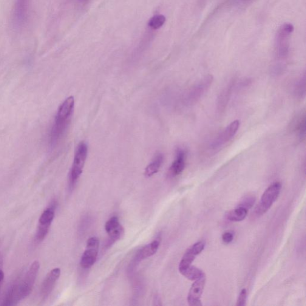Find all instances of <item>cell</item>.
I'll use <instances>...</instances> for the list:
<instances>
[{
  "label": "cell",
  "instance_id": "cell-1",
  "mask_svg": "<svg viewBox=\"0 0 306 306\" xmlns=\"http://www.w3.org/2000/svg\"><path fill=\"white\" fill-rule=\"evenodd\" d=\"M39 270V263L38 261H36L31 265L23 279L8 287L4 297L2 305L5 306L16 305L21 300L30 296L33 291Z\"/></svg>",
  "mask_w": 306,
  "mask_h": 306
},
{
  "label": "cell",
  "instance_id": "cell-2",
  "mask_svg": "<svg viewBox=\"0 0 306 306\" xmlns=\"http://www.w3.org/2000/svg\"><path fill=\"white\" fill-rule=\"evenodd\" d=\"M75 108L73 96L66 99L58 110L50 135L51 146H55L63 137L70 123Z\"/></svg>",
  "mask_w": 306,
  "mask_h": 306
},
{
  "label": "cell",
  "instance_id": "cell-3",
  "mask_svg": "<svg viewBox=\"0 0 306 306\" xmlns=\"http://www.w3.org/2000/svg\"><path fill=\"white\" fill-rule=\"evenodd\" d=\"M88 148L84 142L79 144L76 150L75 157L71 169L69 177L70 186L75 185L76 181L80 178L83 172L85 162H86Z\"/></svg>",
  "mask_w": 306,
  "mask_h": 306
},
{
  "label": "cell",
  "instance_id": "cell-4",
  "mask_svg": "<svg viewBox=\"0 0 306 306\" xmlns=\"http://www.w3.org/2000/svg\"><path fill=\"white\" fill-rule=\"evenodd\" d=\"M281 189V184L276 182L272 184L266 190L261 198L260 203L255 210L257 215H262L269 210L278 197Z\"/></svg>",
  "mask_w": 306,
  "mask_h": 306
},
{
  "label": "cell",
  "instance_id": "cell-5",
  "mask_svg": "<svg viewBox=\"0 0 306 306\" xmlns=\"http://www.w3.org/2000/svg\"><path fill=\"white\" fill-rule=\"evenodd\" d=\"M293 25L285 24L280 27L276 38L277 57L280 59L287 57L289 52V38L294 31Z\"/></svg>",
  "mask_w": 306,
  "mask_h": 306
},
{
  "label": "cell",
  "instance_id": "cell-6",
  "mask_svg": "<svg viewBox=\"0 0 306 306\" xmlns=\"http://www.w3.org/2000/svg\"><path fill=\"white\" fill-rule=\"evenodd\" d=\"M100 240L98 237H92L87 240L86 250L82 255L80 265L82 268H89L95 264L97 260Z\"/></svg>",
  "mask_w": 306,
  "mask_h": 306
},
{
  "label": "cell",
  "instance_id": "cell-7",
  "mask_svg": "<svg viewBox=\"0 0 306 306\" xmlns=\"http://www.w3.org/2000/svg\"><path fill=\"white\" fill-rule=\"evenodd\" d=\"M239 126L240 122L239 120H235L230 124L212 142L211 144V148L212 150L219 149L220 147L228 143L236 135L238 129L239 128Z\"/></svg>",
  "mask_w": 306,
  "mask_h": 306
},
{
  "label": "cell",
  "instance_id": "cell-8",
  "mask_svg": "<svg viewBox=\"0 0 306 306\" xmlns=\"http://www.w3.org/2000/svg\"><path fill=\"white\" fill-rule=\"evenodd\" d=\"M213 77L211 76H205L199 83L195 84L190 91L187 101L190 104H194L205 94L206 90L210 87Z\"/></svg>",
  "mask_w": 306,
  "mask_h": 306
},
{
  "label": "cell",
  "instance_id": "cell-9",
  "mask_svg": "<svg viewBox=\"0 0 306 306\" xmlns=\"http://www.w3.org/2000/svg\"><path fill=\"white\" fill-rule=\"evenodd\" d=\"M205 283V274L200 277L199 279L194 280L188 295V300L190 306H200L202 305L200 298L203 294Z\"/></svg>",
  "mask_w": 306,
  "mask_h": 306
},
{
  "label": "cell",
  "instance_id": "cell-10",
  "mask_svg": "<svg viewBox=\"0 0 306 306\" xmlns=\"http://www.w3.org/2000/svg\"><path fill=\"white\" fill-rule=\"evenodd\" d=\"M105 229L110 237L109 243L113 244L122 237L124 233V228L121 226L117 217H113L108 220Z\"/></svg>",
  "mask_w": 306,
  "mask_h": 306
},
{
  "label": "cell",
  "instance_id": "cell-11",
  "mask_svg": "<svg viewBox=\"0 0 306 306\" xmlns=\"http://www.w3.org/2000/svg\"><path fill=\"white\" fill-rule=\"evenodd\" d=\"M60 276L61 270L59 268L53 269L47 274L41 288V297L42 300H46L49 296Z\"/></svg>",
  "mask_w": 306,
  "mask_h": 306
},
{
  "label": "cell",
  "instance_id": "cell-12",
  "mask_svg": "<svg viewBox=\"0 0 306 306\" xmlns=\"http://www.w3.org/2000/svg\"><path fill=\"white\" fill-rule=\"evenodd\" d=\"M187 153L183 149H178L176 152V157L169 169V173L173 177L179 175L184 171L186 166Z\"/></svg>",
  "mask_w": 306,
  "mask_h": 306
},
{
  "label": "cell",
  "instance_id": "cell-13",
  "mask_svg": "<svg viewBox=\"0 0 306 306\" xmlns=\"http://www.w3.org/2000/svg\"><path fill=\"white\" fill-rule=\"evenodd\" d=\"M159 246L160 242L157 240H155L144 246L139 251L137 256H136V262H140L141 261L147 259V258L154 256L157 253Z\"/></svg>",
  "mask_w": 306,
  "mask_h": 306
},
{
  "label": "cell",
  "instance_id": "cell-14",
  "mask_svg": "<svg viewBox=\"0 0 306 306\" xmlns=\"http://www.w3.org/2000/svg\"><path fill=\"white\" fill-rule=\"evenodd\" d=\"M163 160L164 156L162 154L158 153V154H156L154 158H153L152 162L146 168L145 172H144L146 176L150 177L156 174L160 168L161 165H162Z\"/></svg>",
  "mask_w": 306,
  "mask_h": 306
},
{
  "label": "cell",
  "instance_id": "cell-15",
  "mask_svg": "<svg viewBox=\"0 0 306 306\" xmlns=\"http://www.w3.org/2000/svg\"><path fill=\"white\" fill-rule=\"evenodd\" d=\"M179 271L181 274H183L187 279L191 280V281H194V280L199 279L200 277L205 275V273H203L202 270L192 265L182 269H180Z\"/></svg>",
  "mask_w": 306,
  "mask_h": 306
},
{
  "label": "cell",
  "instance_id": "cell-16",
  "mask_svg": "<svg viewBox=\"0 0 306 306\" xmlns=\"http://www.w3.org/2000/svg\"><path fill=\"white\" fill-rule=\"evenodd\" d=\"M248 209L243 207L238 206L234 210L230 211L227 214V218L231 222H242L247 216Z\"/></svg>",
  "mask_w": 306,
  "mask_h": 306
},
{
  "label": "cell",
  "instance_id": "cell-17",
  "mask_svg": "<svg viewBox=\"0 0 306 306\" xmlns=\"http://www.w3.org/2000/svg\"><path fill=\"white\" fill-rule=\"evenodd\" d=\"M55 207L52 206L47 208L42 212L39 219V225L50 227L54 217H55Z\"/></svg>",
  "mask_w": 306,
  "mask_h": 306
},
{
  "label": "cell",
  "instance_id": "cell-18",
  "mask_svg": "<svg viewBox=\"0 0 306 306\" xmlns=\"http://www.w3.org/2000/svg\"><path fill=\"white\" fill-rule=\"evenodd\" d=\"M166 21V18L162 15H155L150 19L149 26L153 30L159 29Z\"/></svg>",
  "mask_w": 306,
  "mask_h": 306
},
{
  "label": "cell",
  "instance_id": "cell-19",
  "mask_svg": "<svg viewBox=\"0 0 306 306\" xmlns=\"http://www.w3.org/2000/svg\"><path fill=\"white\" fill-rule=\"evenodd\" d=\"M299 122L297 124V130L298 131L300 140H304L306 135V117L305 115L301 116L299 119Z\"/></svg>",
  "mask_w": 306,
  "mask_h": 306
},
{
  "label": "cell",
  "instance_id": "cell-20",
  "mask_svg": "<svg viewBox=\"0 0 306 306\" xmlns=\"http://www.w3.org/2000/svg\"><path fill=\"white\" fill-rule=\"evenodd\" d=\"M306 91V76H303L298 83H297L296 88H295V92L296 94L302 97V96L305 95Z\"/></svg>",
  "mask_w": 306,
  "mask_h": 306
},
{
  "label": "cell",
  "instance_id": "cell-21",
  "mask_svg": "<svg viewBox=\"0 0 306 306\" xmlns=\"http://www.w3.org/2000/svg\"><path fill=\"white\" fill-rule=\"evenodd\" d=\"M256 197L253 195H248L247 196L243 198L239 206L243 207L246 209H250L254 205L256 202Z\"/></svg>",
  "mask_w": 306,
  "mask_h": 306
},
{
  "label": "cell",
  "instance_id": "cell-22",
  "mask_svg": "<svg viewBox=\"0 0 306 306\" xmlns=\"http://www.w3.org/2000/svg\"><path fill=\"white\" fill-rule=\"evenodd\" d=\"M28 0H18L17 12L20 18H23L27 12Z\"/></svg>",
  "mask_w": 306,
  "mask_h": 306
},
{
  "label": "cell",
  "instance_id": "cell-23",
  "mask_svg": "<svg viewBox=\"0 0 306 306\" xmlns=\"http://www.w3.org/2000/svg\"><path fill=\"white\" fill-rule=\"evenodd\" d=\"M205 242L203 241H199L194 243L193 245L191 246V247L189 249L195 256H197L202 253L204 248H205Z\"/></svg>",
  "mask_w": 306,
  "mask_h": 306
},
{
  "label": "cell",
  "instance_id": "cell-24",
  "mask_svg": "<svg viewBox=\"0 0 306 306\" xmlns=\"http://www.w3.org/2000/svg\"><path fill=\"white\" fill-rule=\"evenodd\" d=\"M246 299H247V291H246V289H243L241 292H240L239 297H238L236 306H245L246 305Z\"/></svg>",
  "mask_w": 306,
  "mask_h": 306
},
{
  "label": "cell",
  "instance_id": "cell-25",
  "mask_svg": "<svg viewBox=\"0 0 306 306\" xmlns=\"http://www.w3.org/2000/svg\"><path fill=\"white\" fill-rule=\"evenodd\" d=\"M222 239L223 242L226 243H231L233 240V234L230 232H226L223 234Z\"/></svg>",
  "mask_w": 306,
  "mask_h": 306
},
{
  "label": "cell",
  "instance_id": "cell-26",
  "mask_svg": "<svg viewBox=\"0 0 306 306\" xmlns=\"http://www.w3.org/2000/svg\"><path fill=\"white\" fill-rule=\"evenodd\" d=\"M76 1L79 2H81V3L85 4L87 3V2L89 1V0H76Z\"/></svg>",
  "mask_w": 306,
  "mask_h": 306
},
{
  "label": "cell",
  "instance_id": "cell-27",
  "mask_svg": "<svg viewBox=\"0 0 306 306\" xmlns=\"http://www.w3.org/2000/svg\"><path fill=\"white\" fill-rule=\"evenodd\" d=\"M1 285L0 284V289H1Z\"/></svg>",
  "mask_w": 306,
  "mask_h": 306
}]
</instances>
